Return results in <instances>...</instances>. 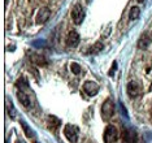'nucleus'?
<instances>
[{
    "label": "nucleus",
    "mask_w": 152,
    "mask_h": 143,
    "mask_svg": "<svg viewBox=\"0 0 152 143\" xmlns=\"http://www.w3.org/2000/svg\"><path fill=\"white\" fill-rule=\"evenodd\" d=\"M122 138H124V141H125L126 143H135V142L138 141L137 133L133 130V129H130V128L124 129V131H122Z\"/></svg>",
    "instance_id": "6e6552de"
},
{
    "label": "nucleus",
    "mask_w": 152,
    "mask_h": 143,
    "mask_svg": "<svg viewBox=\"0 0 152 143\" xmlns=\"http://www.w3.org/2000/svg\"><path fill=\"white\" fill-rule=\"evenodd\" d=\"M116 68H117V62H113V68H112V70H109V76H113V73H115Z\"/></svg>",
    "instance_id": "6ab92c4d"
},
{
    "label": "nucleus",
    "mask_w": 152,
    "mask_h": 143,
    "mask_svg": "<svg viewBox=\"0 0 152 143\" xmlns=\"http://www.w3.org/2000/svg\"><path fill=\"white\" fill-rule=\"evenodd\" d=\"M86 1H87V3H90V0H86Z\"/></svg>",
    "instance_id": "412c9836"
},
{
    "label": "nucleus",
    "mask_w": 152,
    "mask_h": 143,
    "mask_svg": "<svg viewBox=\"0 0 152 143\" xmlns=\"http://www.w3.org/2000/svg\"><path fill=\"white\" fill-rule=\"evenodd\" d=\"M8 106H7V108H8V112H9V116H11L12 118H15L16 117V113H15V108H13V106H12V103H11V100L8 99Z\"/></svg>",
    "instance_id": "a211bd4d"
},
{
    "label": "nucleus",
    "mask_w": 152,
    "mask_h": 143,
    "mask_svg": "<svg viewBox=\"0 0 152 143\" xmlns=\"http://www.w3.org/2000/svg\"><path fill=\"white\" fill-rule=\"evenodd\" d=\"M47 122H48V128H50L51 130H56V129H58V126H60L61 121L58 120L56 116H50Z\"/></svg>",
    "instance_id": "f8f14e48"
},
{
    "label": "nucleus",
    "mask_w": 152,
    "mask_h": 143,
    "mask_svg": "<svg viewBox=\"0 0 152 143\" xmlns=\"http://www.w3.org/2000/svg\"><path fill=\"white\" fill-rule=\"evenodd\" d=\"M151 42H152V38L150 37V34L144 33L143 35L139 38V40H138V48H140V50H146V48L150 46Z\"/></svg>",
    "instance_id": "9d476101"
},
{
    "label": "nucleus",
    "mask_w": 152,
    "mask_h": 143,
    "mask_svg": "<svg viewBox=\"0 0 152 143\" xmlns=\"http://www.w3.org/2000/svg\"><path fill=\"white\" fill-rule=\"evenodd\" d=\"M21 125H22V129H23V131H25V134H26L29 138H33L34 135H35V134H34V131L31 130V129H30V126H29L27 124L21 122Z\"/></svg>",
    "instance_id": "dca6fc26"
},
{
    "label": "nucleus",
    "mask_w": 152,
    "mask_h": 143,
    "mask_svg": "<svg viewBox=\"0 0 152 143\" xmlns=\"http://www.w3.org/2000/svg\"><path fill=\"white\" fill-rule=\"evenodd\" d=\"M115 103L112 102L110 99H107L104 100V103H103L102 106V116L104 120H109L110 117L115 114Z\"/></svg>",
    "instance_id": "7ed1b4c3"
},
{
    "label": "nucleus",
    "mask_w": 152,
    "mask_h": 143,
    "mask_svg": "<svg viewBox=\"0 0 152 143\" xmlns=\"http://www.w3.org/2000/svg\"><path fill=\"white\" fill-rule=\"evenodd\" d=\"M78 128L77 126H74V125H66V126L64 128V134H65V137H66V139L69 142H72V143H75L78 141Z\"/></svg>",
    "instance_id": "20e7f679"
},
{
    "label": "nucleus",
    "mask_w": 152,
    "mask_h": 143,
    "mask_svg": "<svg viewBox=\"0 0 152 143\" xmlns=\"http://www.w3.org/2000/svg\"><path fill=\"white\" fill-rule=\"evenodd\" d=\"M31 60L34 64H37V65H46L47 64L46 59H44L42 55H34V56H31Z\"/></svg>",
    "instance_id": "4468645a"
},
{
    "label": "nucleus",
    "mask_w": 152,
    "mask_h": 143,
    "mask_svg": "<svg viewBox=\"0 0 152 143\" xmlns=\"http://www.w3.org/2000/svg\"><path fill=\"white\" fill-rule=\"evenodd\" d=\"M151 114H152V109H151Z\"/></svg>",
    "instance_id": "4be33fe9"
},
{
    "label": "nucleus",
    "mask_w": 152,
    "mask_h": 143,
    "mask_svg": "<svg viewBox=\"0 0 152 143\" xmlns=\"http://www.w3.org/2000/svg\"><path fill=\"white\" fill-rule=\"evenodd\" d=\"M83 91L90 96H95L96 94L99 92V85L96 82L87 81V82H85V85H83Z\"/></svg>",
    "instance_id": "0eeeda50"
},
{
    "label": "nucleus",
    "mask_w": 152,
    "mask_h": 143,
    "mask_svg": "<svg viewBox=\"0 0 152 143\" xmlns=\"http://www.w3.org/2000/svg\"><path fill=\"white\" fill-rule=\"evenodd\" d=\"M139 16H140V9H139V7H133V8L130 9L129 18H130L131 21H134V20L139 18Z\"/></svg>",
    "instance_id": "ddd939ff"
},
{
    "label": "nucleus",
    "mask_w": 152,
    "mask_h": 143,
    "mask_svg": "<svg viewBox=\"0 0 152 143\" xmlns=\"http://www.w3.org/2000/svg\"><path fill=\"white\" fill-rule=\"evenodd\" d=\"M79 43V34L75 30L69 31L68 37H66V44L69 47H77Z\"/></svg>",
    "instance_id": "1a4fd4ad"
},
{
    "label": "nucleus",
    "mask_w": 152,
    "mask_h": 143,
    "mask_svg": "<svg viewBox=\"0 0 152 143\" xmlns=\"http://www.w3.org/2000/svg\"><path fill=\"white\" fill-rule=\"evenodd\" d=\"M17 96H18L20 103H21L25 108H31V99H30V96L27 95L26 92H23V91H18V94H17Z\"/></svg>",
    "instance_id": "9b49d317"
},
{
    "label": "nucleus",
    "mask_w": 152,
    "mask_h": 143,
    "mask_svg": "<svg viewBox=\"0 0 152 143\" xmlns=\"http://www.w3.org/2000/svg\"><path fill=\"white\" fill-rule=\"evenodd\" d=\"M103 139L105 143H115L118 141V130L115 125H108L103 134Z\"/></svg>",
    "instance_id": "f257e3e1"
},
{
    "label": "nucleus",
    "mask_w": 152,
    "mask_h": 143,
    "mask_svg": "<svg viewBox=\"0 0 152 143\" xmlns=\"http://www.w3.org/2000/svg\"><path fill=\"white\" fill-rule=\"evenodd\" d=\"M137 1H138V3H142V1H144V0H137Z\"/></svg>",
    "instance_id": "aec40b11"
},
{
    "label": "nucleus",
    "mask_w": 152,
    "mask_h": 143,
    "mask_svg": "<svg viewBox=\"0 0 152 143\" xmlns=\"http://www.w3.org/2000/svg\"><path fill=\"white\" fill-rule=\"evenodd\" d=\"M70 70L73 72V74L79 76V73H81V67H79V64H77V62H72L70 64Z\"/></svg>",
    "instance_id": "f3484780"
},
{
    "label": "nucleus",
    "mask_w": 152,
    "mask_h": 143,
    "mask_svg": "<svg viewBox=\"0 0 152 143\" xmlns=\"http://www.w3.org/2000/svg\"><path fill=\"white\" fill-rule=\"evenodd\" d=\"M126 91H127V95H129L131 99H135V98L140 95L142 87H140V85H138L137 82H129L126 86Z\"/></svg>",
    "instance_id": "39448f33"
},
{
    "label": "nucleus",
    "mask_w": 152,
    "mask_h": 143,
    "mask_svg": "<svg viewBox=\"0 0 152 143\" xmlns=\"http://www.w3.org/2000/svg\"><path fill=\"white\" fill-rule=\"evenodd\" d=\"M72 20H73V22L75 25H79V23H82V21L85 20V9L83 7L81 4H75L73 7V9H72Z\"/></svg>",
    "instance_id": "f03ea898"
},
{
    "label": "nucleus",
    "mask_w": 152,
    "mask_h": 143,
    "mask_svg": "<svg viewBox=\"0 0 152 143\" xmlns=\"http://www.w3.org/2000/svg\"><path fill=\"white\" fill-rule=\"evenodd\" d=\"M50 16H51L50 8H48V7H43V8H40L39 10H38L37 17H35V22L42 25V23H44L48 18H50Z\"/></svg>",
    "instance_id": "423d86ee"
},
{
    "label": "nucleus",
    "mask_w": 152,
    "mask_h": 143,
    "mask_svg": "<svg viewBox=\"0 0 152 143\" xmlns=\"http://www.w3.org/2000/svg\"><path fill=\"white\" fill-rule=\"evenodd\" d=\"M102 50H103V44L100 43V42H98V43H95L94 46L88 50V54L90 55H96V54H99Z\"/></svg>",
    "instance_id": "2eb2a0df"
}]
</instances>
